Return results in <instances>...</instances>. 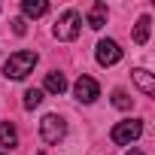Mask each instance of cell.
<instances>
[{
  "mask_svg": "<svg viewBox=\"0 0 155 155\" xmlns=\"http://www.w3.org/2000/svg\"><path fill=\"white\" fill-rule=\"evenodd\" d=\"M79 31H82V15L76 12V9H64V12L58 15L55 28H52L55 40H61V43H70V40H76V37H79Z\"/></svg>",
  "mask_w": 155,
  "mask_h": 155,
  "instance_id": "2",
  "label": "cell"
},
{
  "mask_svg": "<svg viewBox=\"0 0 155 155\" xmlns=\"http://www.w3.org/2000/svg\"><path fill=\"white\" fill-rule=\"evenodd\" d=\"M0 143L3 146H18V131H15V125L12 122H0Z\"/></svg>",
  "mask_w": 155,
  "mask_h": 155,
  "instance_id": "12",
  "label": "cell"
},
{
  "mask_svg": "<svg viewBox=\"0 0 155 155\" xmlns=\"http://www.w3.org/2000/svg\"><path fill=\"white\" fill-rule=\"evenodd\" d=\"M64 88H67L64 73H58V70L46 73V91H49V94H64Z\"/></svg>",
  "mask_w": 155,
  "mask_h": 155,
  "instance_id": "10",
  "label": "cell"
},
{
  "mask_svg": "<svg viewBox=\"0 0 155 155\" xmlns=\"http://www.w3.org/2000/svg\"><path fill=\"white\" fill-rule=\"evenodd\" d=\"M12 31H15V34L21 37V34L28 31V25H25V18H15V21H12Z\"/></svg>",
  "mask_w": 155,
  "mask_h": 155,
  "instance_id": "15",
  "label": "cell"
},
{
  "mask_svg": "<svg viewBox=\"0 0 155 155\" xmlns=\"http://www.w3.org/2000/svg\"><path fill=\"white\" fill-rule=\"evenodd\" d=\"M21 12L28 18H40V15L49 12V3H46V0H21Z\"/></svg>",
  "mask_w": 155,
  "mask_h": 155,
  "instance_id": "9",
  "label": "cell"
},
{
  "mask_svg": "<svg viewBox=\"0 0 155 155\" xmlns=\"http://www.w3.org/2000/svg\"><path fill=\"white\" fill-rule=\"evenodd\" d=\"M64 134H67V125H64L61 116H55V113L43 116V122H40V137H43L46 143H61Z\"/></svg>",
  "mask_w": 155,
  "mask_h": 155,
  "instance_id": "4",
  "label": "cell"
},
{
  "mask_svg": "<svg viewBox=\"0 0 155 155\" xmlns=\"http://www.w3.org/2000/svg\"><path fill=\"white\" fill-rule=\"evenodd\" d=\"M104 25H107V3H94V6H91V12H88V28L101 31Z\"/></svg>",
  "mask_w": 155,
  "mask_h": 155,
  "instance_id": "11",
  "label": "cell"
},
{
  "mask_svg": "<svg viewBox=\"0 0 155 155\" xmlns=\"http://www.w3.org/2000/svg\"><path fill=\"white\" fill-rule=\"evenodd\" d=\"M131 76H134V82H137V88H140L143 94H155V79H152V73H149V70L137 67Z\"/></svg>",
  "mask_w": 155,
  "mask_h": 155,
  "instance_id": "7",
  "label": "cell"
},
{
  "mask_svg": "<svg viewBox=\"0 0 155 155\" xmlns=\"http://www.w3.org/2000/svg\"><path fill=\"white\" fill-rule=\"evenodd\" d=\"M37 52H31V49H21V52H12L9 58H6V64H3V76L6 79H25L28 73H34V67H37Z\"/></svg>",
  "mask_w": 155,
  "mask_h": 155,
  "instance_id": "1",
  "label": "cell"
},
{
  "mask_svg": "<svg viewBox=\"0 0 155 155\" xmlns=\"http://www.w3.org/2000/svg\"><path fill=\"white\" fill-rule=\"evenodd\" d=\"M149 28H152V18L149 15H140L137 25H134V43L137 46H146L149 43Z\"/></svg>",
  "mask_w": 155,
  "mask_h": 155,
  "instance_id": "8",
  "label": "cell"
},
{
  "mask_svg": "<svg viewBox=\"0 0 155 155\" xmlns=\"http://www.w3.org/2000/svg\"><path fill=\"white\" fill-rule=\"evenodd\" d=\"M128 155H143V152H140V149H131V152H128Z\"/></svg>",
  "mask_w": 155,
  "mask_h": 155,
  "instance_id": "16",
  "label": "cell"
},
{
  "mask_svg": "<svg viewBox=\"0 0 155 155\" xmlns=\"http://www.w3.org/2000/svg\"><path fill=\"white\" fill-rule=\"evenodd\" d=\"M0 155H6V152H3V149H0Z\"/></svg>",
  "mask_w": 155,
  "mask_h": 155,
  "instance_id": "17",
  "label": "cell"
},
{
  "mask_svg": "<svg viewBox=\"0 0 155 155\" xmlns=\"http://www.w3.org/2000/svg\"><path fill=\"white\" fill-rule=\"evenodd\" d=\"M131 104H134V97H128L122 88L113 91V107H116V110H131Z\"/></svg>",
  "mask_w": 155,
  "mask_h": 155,
  "instance_id": "14",
  "label": "cell"
},
{
  "mask_svg": "<svg viewBox=\"0 0 155 155\" xmlns=\"http://www.w3.org/2000/svg\"><path fill=\"white\" fill-rule=\"evenodd\" d=\"M140 134H143V122H140V119L119 122V125L110 131L113 143H119V146H131V143H137V140H140Z\"/></svg>",
  "mask_w": 155,
  "mask_h": 155,
  "instance_id": "3",
  "label": "cell"
},
{
  "mask_svg": "<svg viewBox=\"0 0 155 155\" xmlns=\"http://www.w3.org/2000/svg\"><path fill=\"white\" fill-rule=\"evenodd\" d=\"M73 94H76L79 104H94V101L101 97V85L91 79V76H79L76 85H73Z\"/></svg>",
  "mask_w": 155,
  "mask_h": 155,
  "instance_id": "5",
  "label": "cell"
},
{
  "mask_svg": "<svg viewBox=\"0 0 155 155\" xmlns=\"http://www.w3.org/2000/svg\"><path fill=\"white\" fill-rule=\"evenodd\" d=\"M119 61H122L119 43H116V40H101V43H97V64H101V67H113V64H119Z\"/></svg>",
  "mask_w": 155,
  "mask_h": 155,
  "instance_id": "6",
  "label": "cell"
},
{
  "mask_svg": "<svg viewBox=\"0 0 155 155\" xmlns=\"http://www.w3.org/2000/svg\"><path fill=\"white\" fill-rule=\"evenodd\" d=\"M43 104V88H28L25 91V110H37Z\"/></svg>",
  "mask_w": 155,
  "mask_h": 155,
  "instance_id": "13",
  "label": "cell"
}]
</instances>
